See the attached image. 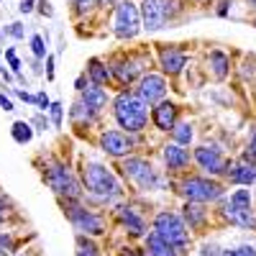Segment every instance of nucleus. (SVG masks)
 Wrapping results in <instances>:
<instances>
[{"label": "nucleus", "instance_id": "nucleus-33", "mask_svg": "<svg viewBox=\"0 0 256 256\" xmlns=\"http://www.w3.org/2000/svg\"><path fill=\"white\" fill-rule=\"evenodd\" d=\"M36 105H38V108H41V110H46V108H49V105H52V102H49V98H46L44 92H38V95H36Z\"/></svg>", "mask_w": 256, "mask_h": 256}, {"label": "nucleus", "instance_id": "nucleus-38", "mask_svg": "<svg viewBox=\"0 0 256 256\" xmlns=\"http://www.w3.org/2000/svg\"><path fill=\"white\" fill-rule=\"evenodd\" d=\"M34 10V0H20V13H31Z\"/></svg>", "mask_w": 256, "mask_h": 256}, {"label": "nucleus", "instance_id": "nucleus-6", "mask_svg": "<svg viewBox=\"0 0 256 256\" xmlns=\"http://www.w3.org/2000/svg\"><path fill=\"white\" fill-rule=\"evenodd\" d=\"M182 195L190 200V202H212V200H220L223 198V187L218 182H210L205 177H187L182 184Z\"/></svg>", "mask_w": 256, "mask_h": 256}, {"label": "nucleus", "instance_id": "nucleus-34", "mask_svg": "<svg viewBox=\"0 0 256 256\" xmlns=\"http://www.w3.org/2000/svg\"><path fill=\"white\" fill-rule=\"evenodd\" d=\"M92 8V0H77V13H84Z\"/></svg>", "mask_w": 256, "mask_h": 256}, {"label": "nucleus", "instance_id": "nucleus-41", "mask_svg": "<svg viewBox=\"0 0 256 256\" xmlns=\"http://www.w3.org/2000/svg\"><path fill=\"white\" fill-rule=\"evenodd\" d=\"M34 123H36V126H41V128H44V126H46V118H44V116H36V118H34Z\"/></svg>", "mask_w": 256, "mask_h": 256}, {"label": "nucleus", "instance_id": "nucleus-15", "mask_svg": "<svg viewBox=\"0 0 256 256\" xmlns=\"http://www.w3.org/2000/svg\"><path fill=\"white\" fill-rule=\"evenodd\" d=\"M152 120H154V126L159 128V131H172V128L177 126V105L162 100L152 113Z\"/></svg>", "mask_w": 256, "mask_h": 256}, {"label": "nucleus", "instance_id": "nucleus-2", "mask_svg": "<svg viewBox=\"0 0 256 256\" xmlns=\"http://www.w3.org/2000/svg\"><path fill=\"white\" fill-rule=\"evenodd\" d=\"M82 180H84V187L98 198H118L120 195L118 180L110 174V169H105L98 162H88L82 166Z\"/></svg>", "mask_w": 256, "mask_h": 256}, {"label": "nucleus", "instance_id": "nucleus-37", "mask_svg": "<svg viewBox=\"0 0 256 256\" xmlns=\"http://www.w3.org/2000/svg\"><path fill=\"white\" fill-rule=\"evenodd\" d=\"M46 77L54 80V56H46Z\"/></svg>", "mask_w": 256, "mask_h": 256}, {"label": "nucleus", "instance_id": "nucleus-42", "mask_svg": "<svg viewBox=\"0 0 256 256\" xmlns=\"http://www.w3.org/2000/svg\"><path fill=\"white\" fill-rule=\"evenodd\" d=\"M248 148L256 154V128H254V134H251V146H248Z\"/></svg>", "mask_w": 256, "mask_h": 256}, {"label": "nucleus", "instance_id": "nucleus-13", "mask_svg": "<svg viewBox=\"0 0 256 256\" xmlns=\"http://www.w3.org/2000/svg\"><path fill=\"white\" fill-rule=\"evenodd\" d=\"M100 146H102V152L108 154V156L120 159V156L128 154V148H131V138L123 136L120 131H105L100 136Z\"/></svg>", "mask_w": 256, "mask_h": 256}, {"label": "nucleus", "instance_id": "nucleus-14", "mask_svg": "<svg viewBox=\"0 0 256 256\" xmlns=\"http://www.w3.org/2000/svg\"><path fill=\"white\" fill-rule=\"evenodd\" d=\"M159 64L166 74H180L187 64V54L177 46H162L159 49Z\"/></svg>", "mask_w": 256, "mask_h": 256}, {"label": "nucleus", "instance_id": "nucleus-3", "mask_svg": "<svg viewBox=\"0 0 256 256\" xmlns=\"http://www.w3.org/2000/svg\"><path fill=\"white\" fill-rule=\"evenodd\" d=\"M154 233H159V236L174 248H184L190 244V236H187V226L182 223L180 216H174V212H159V216L154 218Z\"/></svg>", "mask_w": 256, "mask_h": 256}, {"label": "nucleus", "instance_id": "nucleus-16", "mask_svg": "<svg viewBox=\"0 0 256 256\" xmlns=\"http://www.w3.org/2000/svg\"><path fill=\"white\" fill-rule=\"evenodd\" d=\"M84 108H90L92 113H98V110H102L105 105H108V92L102 90V84H90V88H84L82 90V100H80Z\"/></svg>", "mask_w": 256, "mask_h": 256}, {"label": "nucleus", "instance_id": "nucleus-46", "mask_svg": "<svg viewBox=\"0 0 256 256\" xmlns=\"http://www.w3.org/2000/svg\"><path fill=\"white\" fill-rule=\"evenodd\" d=\"M200 3H208V0H200Z\"/></svg>", "mask_w": 256, "mask_h": 256}, {"label": "nucleus", "instance_id": "nucleus-27", "mask_svg": "<svg viewBox=\"0 0 256 256\" xmlns=\"http://www.w3.org/2000/svg\"><path fill=\"white\" fill-rule=\"evenodd\" d=\"M77 256H98V246L88 236H77Z\"/></svg>", "mask_w": 256, "mask_h": 256}, {"label": "nucleus", "instance_id": "nucleus-24", "mask_svg": "<svg viewBox=\"0 0 256 256\" xmlns=\"http://www.w3.org/2000/svg\"><path fill=\"white\" fill-rule=\"evenodd\" d=\"M10 136H13L18 144H28V141L34 138L31 123H26V120H16V123H13V128H10Z\"/></svg>", "mask_w": 256, "mask_h": 256}, {"label": "nucleus", "instance_id": "nucleus-35", "mask_svg": "<svg viewBox=\"0 0 256 256\" xmlns=\"http://www.w3.org/2000/svg\"><path fill=\"white\" fill-rule=\"evenodd\" d=\"M16 95H18L20 100H26V102H36V95H28L26 90H16Z\"/></svg>", "mask_w": 256, "mask_h": 256}, {"label": "nucleus", "instance_id": "nucleus-28", "mask_svg": "<svg viewBox=\"0 0 256 256\" xmlns=\"http://www.w3.org/2000/svg\"><path fill=\"white\" fill-rule=\"evenodd\" d=\"M72 118H74L77 123H80V120H88V123H90V120H92V110H90V108H84L82 102H77L74 108H72Z\"/></svg>", "mask_w": 256, "mask_h": 256}, {"label": "nucleus", "instance_id": "nucleus-20", "mask_svg": "<svg viewBox=\"0 0 256 256\" xmlns=\"http://www.w3.org/2000/svg\"><path fill=\"white\" fill-rule=\"evenodd\" d=\"M146 256H177V248L169 246L159 233H148L146 236Z\"/></svg>", "mask_w": 256, "mask_h": 256}, {"label": "nucleus", "instance_id": "nucleus-29", "mask_svg": "<svg viewBox=\"0 0 256 256\" xmlns=\"http://www.w3.org/2000/svg\"><path fill=\"white\" fill-rule=\"evenodd\" d=\"M220 256H256V248H251V246H241V248H233V251H223Z\"/></svg>", "mask_w": 256, "mask_h": 256}, {"label": "nucleus", "instance_id": "nucleus-25", "mask_svg": "<svg viewBox=\"0 0 256 256\" xmlns=\"http://www.w3.org/2000/svg\"><path fill=\"white\" fill-rule=\"evenodd\" d=\"M88 72H90V77H92L95 84H105V82L110 80V70H108V67H102L100 59H92V62H90Z\"/></svg>", "mask_w": 256, "mask_h": 256}, {"label": "nucleus", "instance_id": "nucleus-31", "mask_svg": "<svg viewBox=\"0 0 256 256\" xmlns=\"http://www.w3.org/2000/svg\"><path fill=\"white\" fill-rule=\"evenodd\" d=\"M49 110H52V120H54V126L59 128V126H62V105H59V102H52V105H49Z\"/></svg>", "mask_w": 256, "mask_h": 256}, {"label": "nucleus", "instance_id": "nucleus-45", "mask_svg": "<svg viewBox=\"0 0 256 256\" xmlns=\"http://www.w3.org/2000/svg\"><path fill=\"white\" fill-rule=\"evenodd\" d=\"M248 3H251V6H256V0H248Z\"/></svg>", "mask_w": 256, "mask_h": 256}, {"label": "nucleus", "instance_id": "nucleus-17", "mask_svg": "<svg viewBox=\"0 0 256 256\" xmlns=\"http://www.w3.org/2000/svg\"><path fill=\"white\" fill-rule=\"evenodd\" d=\"M141 70H144V62H141V59H123V62L113 64L110 74H116V77L126 84V82H134V80L141 74Z\"/></svg>", "mask_w": 256, "mask_h": 256}, {"label": "nucleus", "instance_id": "nucleus-21", "mask_svg": "<svg viewBox=\"0 0 256 256\" xmlns=\"http://www.w3.org/2000/svg\"><path fill=\"white\" fill-rule=\"evenodd\" d=\"M118 218H120V223L134 233V236H144V230H146V226H144V220L136 216V212L131 210V208H118Z\"/></svg>", "mask_w": 256, "mask_h": 256}, {"label": "nucleus", "instance_id": "nucleus-40", "mask_svg": "<svg viewBox=\"0 0 256 256\" xmlns=\"http://www.w3.org/2000/svg\"><path fill=\"white\" fill-rule=\"evenodd\" d=\"M0 105H3L6 110H13V102H10V100H8V98L3 95V92H0Z\"/></svg>", "mask_w": 256, "mask_h": 256}, {"label": "nucleus", "instance_id": "nucleus-43", "mask_svg": "<svg viewBox=\"0 0 256 256\" xmlns=\"http://www.w3.org/2000/svg\"><path fill=\"white\" fill-rule=\"evenodd\" d=\"M38 6H41V13H52V8H49V3H46V0H41Z\"/></svg>", "mask_w": 256, "mask_h": 256}, {"label": "nucleus", "instance_id": "nucleus-8", "mask_svg": "<svg viewBox=\"0 0 256 256\" xmlns=\"http://www.w3.org/2000/svg\"><path fill=\"white\" fill-rule=\"evenodd\" d=\"M67 218H70L72 228L80 230L82 236H100V233L105 230L102 218L95 216V212H90V210L80 208V205H70L67 208Z\"/></svg>", "mask_w": 256, "mask_h": 256}, {"label": "nucleus", "instance_id": "nucleus-11", "mask_svg": "<svg viewBox=\"0 0 256 256\" xmlns=\"http://www.w3.org/2000/svg\"><path fill=\"white\" fill-rule=\"evenodd\" d=\"M146 105H154V102H162L164 100V95H166V82H164V77H159V74H144L141 77V82H138V92H136Z\"/></svg>", "mask_w": 256, "mask_h": 256}, {"label": "nucleus", "instance_id": "nucleus-9", "mask_svg": "<svg viewBox=\"0 0 256 256\" xmlns=\"http://www.w3.org/2000/svg\"><path fill=\"white\" fill-rule=\"evenodd\" d=\"M123 174L131 180V182H136L141 190H152V187H156V174H154V169H152V164H148L146 159H136V156H131V159H126L123 162Z\"/></svg>", "mask_w": 256, "mask_h": 256}, {"label": "nucleus", "instance_id": "nucleus-32", "mask_svg": "<svg viewBox=\"0 0 256 256\" xmlns=\"http://www.w3.org/2000/svg\"><path fill=\"white\" fill-rule=\"evenodd\" d=\"M6 56H8V62H10V67H13V72H20V62H18L16 52H13V49H8V52H6Z\"/></svg>", "mask_w": 256, "mask_h": 256}, {"label": "nucleus", "instance_id": "nucleus-22", "mask_svg": "<svg viewBox=\"0 0 256 256\" xmlns=\"http://www.w3.org/2000/svg\"><path fill=\"white\" fill-rule=\"evenodd\" d=\"M205 218H208V210L202 208V202H187L184 205V220L190 223V228L202 226Z\"/></svg>", "mask_w": 256, "mask_h": 256}, {"label": "nucleus", "instance_id": "nucleus-18", "mask_svg": "<svg viewBox=\"0 0 256 256\" xmlns=\"http://www.w3.org/2000/svg\"><path fill=\"white\" fill-rule=\"evenodd\" d=\"M228 177L233 184H244V187H251L256 182V164H248V162H241L236 166L228 164Z\"/></svg>", "mask_w": 256, "mask_h": 256}, {"label": "nucleus", "instance_id": "nucleus-44", "mask_svg": "<svg viewBox=\"0 0 256 256\" xmlns=\"http://www.w3.org/2000/svg\"><path fill=\"white\" fill-rule=\"evenodd\" d=\"M113 3V0H100V6H110Z\"/></svg>", "mask_w": 256, "mask_h": 256}, {"label": "nucleus", "instance_id": "nucleus-26", "mask_svg": "<svg viewBox=\"0 0 256 256\" xmlns=\"http://www.w3.org/2000/svg\"><path fill=\"white\" fill-rule=\"evenodd\" d=\"M172 138H174V144H180V146L190 144V141H192V126H190V123H177V126L172 128Z\"/></svg>", "mask_w": 256, "mask_h": 256}, {"label": "nucleus", "instance_id": "nucleus-23", "mask_svg": "<svg viewBox=\"0 0 256 256\" xmlns=\"http://www.w3.org/2000/svg\"><path fill=\"white\" fill-rule=\"evenodd\" d=\"M210 67H212V74L218 80H226L228 77V67H230V59L223 54V52H210Z\"/></svg>", "mask_w": 256, "mask_h": 256}, {"label": "nucleus", "instance_id": "nucleus-1", "mask_svg": "<svg viewBox=\"0 0 256 256\" xmlns=\"http://www.w3.org/2000/svg\"><path fill=\"white\" fill-rule=\"evenodd\" d=\"M113 116L118 120L120 128H126L128 134H138L144 131L146 126V118H148V110H146V102L134 95V92H120L113 102Z\"/></svg>", "mask_w": 256, "mask_h": 256}, {"label": "nucleus", "instance_id": "nucleus-12", "mask_svg": "<svg viewBox=\"0 0 256 256\" xmlns=\"http://www.w3.org/2000/svg\"><path fill=\"white\" fill-rule=\"evenodd\" d=\"M195 162L200 164V169L202 172H208V174H223L226 172V159L220 156V152L218 148H212V146H200V148H195Z\"/></svg>", "mask_w": 256, "mask_h": 256}, {"label": "nucleus", "instance_id": "nucleus-7", "mask_svg": "<svg viewBox=\"0 0 256 256\" xmlns=\"http://www.w3.org/2000/svg\"><path fill=\"white\" fill-rule=\"evenodd\" d=\"M113 31L118 38H134L141 31V13L131 0H123L116 6V20H113Z\"/></svg>", "mask_w": 256, "mask_h": 256}, {"label": "nucleus", "instance_id": "nucleus-5", "mask_svg": "<svg viewBox=\"0 0 256 256\" xmlns=\"http://www.w3.org/2000/svg\"><path fill=\"white\" fill-rule=\"evenodd\" d=\"M44 180H46V184L56 192L59 198H67V200H77L80 195H82V190H80V184H77V180L67 172V166L64 164H49L46 166V172H44Z\"/></svg>", "mask_w": 256, "mask_h": 256}, {"label": "nucleus", "instance_id": "nucleus-36", "mask_svg": "<svg viewBox=\"0 0 256 256\" xmlns=\"http://www.w3.org/2000/svg\"><path fill=\"white\" fill-rule=\"evenodd\" d=\"M8 34L16 36V38H20V36H24V28H20V24H13V26L8 28Z\"/></svg>", "mask_w": 256, "mask_h": 256}, {"label": "nucleus", "instance_id": "nucleus-39", "mask_svg": "<svg viewBox=\"0 0 256 256\" xmlns=\"http://www.w3.org/2000/svg\"><path fill=\"white\" fill-rule=\"evenodd\" d=\"M6 208H8V200H6L3 195H0V220H6V212H8Z\"/></svg>", "mask_w": 256, "mask_h": 256}, {"label": "nucleus", "instance_id": "nucleus-10", "mask_svg": "<svg viewBox=\"0 0 256 256\" xmlns=\"http://www.w3.org/2000/svg\"><path fill=\"white\" fill-rule=\"evenodd\" d=\"M141 20H144V28L146 31H159L166 24V0H144L141 8Z\"/></svg>", "mask_w": 256, "mask_h": 256}, {"label": "nucleus", "instance_id": "nucleus-30", "mask_svg": "<svg viewBox=\"0 0 256 256\" xmlns=\"http://www.w3.org/2000/svg\"><path fill=\"white\" fill-rule=\"evenodd\" d=\"M31 49H34L36 56H46V46H44V38H41V36H34L31 38Z\"/></svg>", "mask_w": 256, "mask_h": 256}, {"label": "nucleus", "instance_id": "nucleus-19", "mask_svg": "<svg viewBox=\"0 0 256 256\" xmlns=\"http://www.w3.org/2000/svg\"><path fill=\"white\" fill-rule=\"evenodd\" d=\"M164 162L169 169H184L190 164V152L180 144H166L164 146Z\"/></svg>", "mask_w": 256, "mask_h": 256}, {"label": "nucleus", "instance_id": "nucleus-4", "mask_svg": "<svg viewBox=\"0 0 256 256\" xmlns=\"http://www.w3.org/2000/svg\"><path fill=\"white\" fill-rule=\"evenodd\" d=\"M226 216L230 223H236L241 228H254L256 226V212L251 202V192L248 190H236L226 202Z\"/></svg>", "mask_w": 256, "mask_h": 256}]
</instances>
